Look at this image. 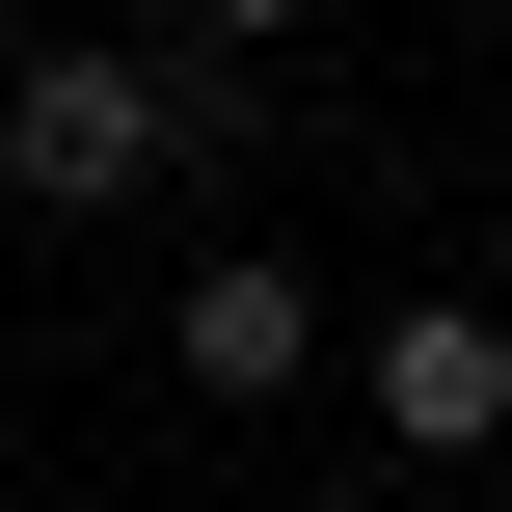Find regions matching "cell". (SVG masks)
<instances>
[{
    "mask_svg": "<svg viewBox=\"0 0 512 512\" xmlns=\"http://www.w3.org/2000/svg\"><path fill=\"white\" fill-rule=\"evenodd\" d=\"M162 378H189V405H297V378H324V270H297V243H189Z\"/></svg>",
    "mask_w": 512,
    "mask_h": 512,
    "instance_id": "3957f363",
    "label": "cell"
},
{
    "mask_svg": "<svg viewBox=\"0 0 512 512\" xmlns=\"http://www.w3.org/2000/svg\"><path fill=\"white\" fill-rule=\"evenodd\" d=\"M135 189H189L162 54H135V27H27V54H0V216H135Z\"/></svg>",
    "mask_w": 512,
    "mask_h": 512,
    "instance_id": "6da1fadb",
    "label": "cell"
},
{
    "mask_svg": "<svg viewBox=\"0 0 512 512\" xmlns=\"http://www.w3.org/2000/svg\"><path fill=\"white\" fill-rule=\"evenodd\" d=\"M351 405H378V459H512V324L486 297H378L351 324Z\"/></svg>",
    "mask_w": 512,
    "mask_h": 512,
    "instance_id": "7a4b0ae2",
    "label": "cell"
},
{
    "mask_svg": "<svg viewBox=\"0 0 512 512\" xmlns=\"http://www.w3.org/2000/svg\"><path fill=\"white\" fill-rule=\"evenodd\" d=\"M270 512H378V486H270Z\"/></svg>",
    "mask_w": 512,
    "mask_h": 512,
    "instance_id": "277c9868",
    "label": "cell"
}]
</instances>
